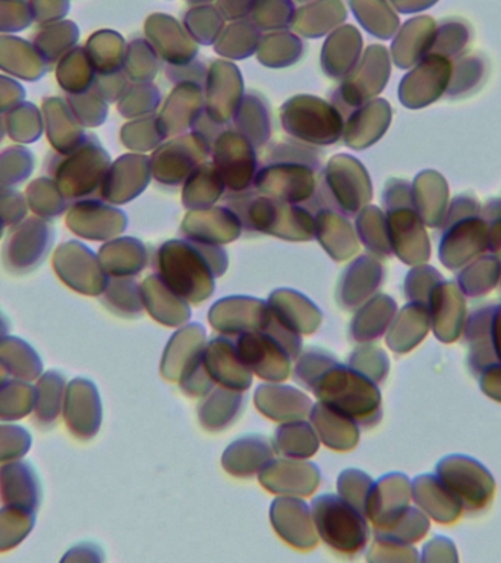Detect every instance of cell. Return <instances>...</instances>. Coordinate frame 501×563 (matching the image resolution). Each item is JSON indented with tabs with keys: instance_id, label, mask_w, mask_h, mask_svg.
I'll return each instance as SVG.
<instances>
[{
	"instance_id": "1",
	"label": "cell",
	"mask_w": 501,
	"mask_h": 563,
	"mask_svg": "<svg viewBox=\"0 0 501 563\" xmlns=\"http://www.w3.org/2000/svg\"><path fill=\"white\" fill-rule=\"evenodd\" d=\"M316 527L325 543L345 550L364 544L365 522L356 509L336 496H320L312 504Z\"/></svg>"
},
{
	"instance_id": "2",
	"label": "cell",
	"mask_w": 501,
	"mask_h": 563,
	"mask_svg": "<svg viewBox=\"0 0 501 563\" xmlns=\"http://www.w3.org/2000/svg\"><path fill=\"white\" fill-rule=\"evenodd\" d=\"M487 69V60L479 55L456 59L455 69L452 70L453 78L447 88L448 97L459 99L472 95L486 81Z\"/></svg>"
}]
</instances>
